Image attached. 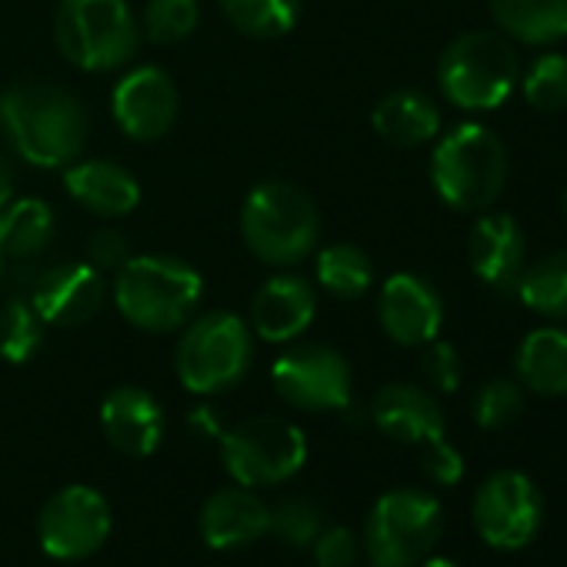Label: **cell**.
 Instances as JSON below:
<instances>
[{
    "label": "cell",
    "mask_w": 567,
    "mask_h": 567,
    "mask_svg": "<svg viewBox=\"0 0 567 567\" xmlns=\"http://www.w3.org/2000/svg\"><path fill=\"white\" fill-rule=\"evenodd\" d=\"M374 427L401 444H431L444 437L441 404L417 384H388L371 401Z\"/></svg>",
    "instance_id": "20"
},
{
    "label": "cell",
    "mask_w": 567,
    "mask_h": 567,
    "mask_svg": "<svg viewBox=\"0 0 567 567\" xmlns=\"http://www.w3.org/2000/svg\"><path fill=\"white\" fill-rule=\"evenodd\" d=\"M127 260H131V247H127V237L121 230L101 227L91 234V240H87V264L91 267H97L101 274H107V270L117 274Z\"/></svg>",
    "instance_id": "36"
},
{
    "label": "cell",
    "mask_w": 567,
    "mask_h": 567,
    "mask_svg": "<svg viewBox=\"0 0 567 567\" xmlns=\"http://www.w3.org/2000/svg\"><path fill=\"white\" fill-rule=\"evenodd\" d=\"M318 315V295L298 274L267 277L250 301V331L267 344L298 341Z\"/></svg>",
    "instance_id": "16"
},
{
    "label": "cell",
    "mask_w": 567,
    "mask_h": 567,
    "mask_svg": "<svg viewBox=\"0 0 567 567\" xmlns=\"http://www.w3.org/2000/svg\"><path fill=\"white\" fill-rule=\"evenodd\" d=\"M514 291L527 311L547 321H567V250L547 254L524 267Z\"/></svg>",
    "instance_id": "26"
},
{
    "label": "cell",
    "mask_w": 567,
    "mask_h": 567,
    "mask_svg": "<svg viewBox=\"0 0 567 567\" xmlns=\"http://www.w3.org/2000/svg\"><path fill=\"white\" fill-rule=\"evenodd\" d=\"M378 321L384 334L401 348H424L441 334L444 324V301L434 291V284L417 274H391L381 284L378 298Z\"/></svg>",
    "instance_id": "14"
},
{
    "label": "cell",
    "mask_w": 567,
    "mask_h": 567,
    "mask_svg": "<svg viewBox=\"0 0 567 567\" xmlns=\"http://www.w3.org/2000/svg\"><path fill=\"white\" fill-rule=\"evenodd\" d=\"M0 277H4V257H0Z\"/></svg>",
    "instance_id": "41"
},
{
    "label": "cell",
    "mask_w": 567,
    "mask_h": 567,
    "mask_svg": "<svg viewBox=\"0 0 567 567\" xmlns=\"http://www.w3.org/2000/svg\"><path fill=\"white\" fill-rule=\"evenodd\" d=\"M274 391L298 411H348L351 364L328 344H298L284 351L270 368Z\"/></svg>",
    "instance_id": "12"
},
{
    "label": "cell",
    "mask_w": 567,
    "mask_h": 567,
    "mask_svg": "<svg viewBox=\"0 0 567 567\" xmlns=\"http://www.w3.org/2000/svg\"><path fill=\"white\" fill-rule=\"evenodd\" d=\"M114 527V514L107 497L97 487L71 484L48 497L38 517V540L54 560H87L94 557Z\"/></svg>",
    "instance_id": "10"
},
{
    "label": "cell",
    "mask_w": 567,
    "mask_h": 567,
    "mask_svg": "<svg viewBox=\"0 0 567 567\" xmlns=\"http://www.w3.org/2000/svg\"><path fill=\"white\" fill-rule=\"evenodd\" d=\"M177 107L181 101L174 81L154 64L121 78V84L111 94V114L117 127L141 144L164 137L177 121Z\"/></svg>",
    "instance_id": "15"
},
{
    "label": "cell",
    "mask_w": 567,
    "mask_h": 567,
    "mask_svg": "<svg viewBox=\"0 0 567 567\" xmlns=\"http://www.w3.org/2000/svg\"><path fill=\"white\" fill-rule=\"evenodd\" d=\"M524 414V388L511 378H494L474 394V421L484 431H501Z\"/></svg>",
    "instance_id": "32"
},
{
    "label": "cell",
    "mask_w": 567,
    "mask_h": 567,
    "mask_svg": "<svg viewBox=\"0 0 567 567\" xmlns=\"http://www.w3.org/2000/svg\"><path fill=\"white\" fill-rule=\"evenodd\" d=\"M107 301V277L87 260H71L44 270L34 288L31 305L51 328H81L91 324Z\"/></svg>",
    "instance_id": "13"
},
{
    "label": "cell",
    "mask_w": 567,
    "mask_h": 567,
    "mask_svg": "<svg viewBox=\"0 0 567 567\" xmlns=\"http://www.w3.org/2000/svg\"><path fill=\"white\" fill-rule=\"evenodd\" d=\"M315 567H354L361 557V540L351 527H321V534L311 544Z\"/></svg>",
    "instance_id": "35"
},
{
    "label": "cell",
    "mask_w": 567,
    "mask_h": 567,
    "mask_svg": "<svg viewBox=\"0 0 567 567\" xmlns=\"http://www.w3.org/2000/svg\"><path fill=\"white\" fill-rule=\"evenodd\" d=\"M371 124L391 147H421L441 134V111L427 94L401 87L378 101Z\"/></svg>",
    "instance_id": "22"
},
{
    "label": "cell",
    "mask_w": 567,
    "mask_h": 567,
    "mask_svg": "<svg viewBox=\"0 0 567 567\" xmlns=\"http://www.w3.org/2000/svg\"><path fill=\"white\" fill-rule=\"evenodd\" d=\"M524 257L527 237L514 214L484 210V217L474 220L467 237V260L481 284H487L494 291H514L524 270Z\"/></svg>",
    "instance_id": "17"
},
{
    "label": "cell",
    "mask_w": 567,
    "mask_h": 567,
    "mask_svg": "<svg viewBox=\"0 0 567 567\" xmlns=\"http://www.w3.org/2000/svg\"><path fill=\"white\" fill-rule=\"evenodd\" d=\"M54 237V210L41 197H21L0 210V257L31 260Z\"/></svg>",
    "instance_id": "25"
},
{
    "label": "cell",
    "mask_w": 567,
    "mask_h": 567,
    "mask_svg": "<svg viewBox=\"0 0 567 567\" xmlns=\"http://www.w3.org/2000/svg\"><path fill=\"white\" fill-rule=\"evenodd\" d=\"M431 184L437 197L461 214H484L497 204L507 184V147L487 124L464 121L431 154Z\"/></svg>",
    "instance_id": "3"
},
{
    "label": "cell",
    "mask_w": 567,
    "mask_h": 567,
    "mask_svg": "<svg viewBox=\"0 0 567 567\" xmlns=\"http://www.w3.org/2000/svg\"><path fill=\"white\" fill-rule=\"evenodd\" d=\"M564 207H567V197H564Z\"/></svg>",
    "instance_id": "42"
},
{
    "label": "cell",
    "mask_w": 567,
    "mask_h": 567,
    "mask_svg": "<svg viewBox=\"0 0 567 567\" xmlns=\"http://www.w3.org/2000/svg\"><path fill=\"white\" fill-rule=\"evenodd\" d=\"M421 371L431 381V388L441 391V394H454L461 388V378H464V364H461L457 348L447 344V341H437V338L431 344H424Z\"/></svg>",
    "instance_id": "34"
},
{
    "label": "cell",
    "mask_w": 567,
    "mask_h": 567,
    "mask_svg": "<svg viewBox=\"0 0 567 567\" xmlns=\"http://www.w3.org/2000/svg\"><path fill=\"white\" fill-rule=\"evenodd\" d=\"M520 84L517 48L494 31L457 34L437 58V87L444 101L467 114H491Z\"/></svg>",
    "instance_id": "4"
},
{
    "label": "cell",
    "mask_w": 567,
    "mask_h": 567,
    "mask_svg": "<svg viewBox=\"0 0 567 567\" xmlns=\"http://www.w3.org/2000/svg\"><path fill=\"white\" fill-rule=\"evenodd\" d=\"M44 318L38 308L24 298H14L0 308V361L8 364H28L38 358L44 344Z\"/></svg>",
    "instance_id": "29"
},
{
    "label": "cell",
    "mask_w": 567,
    "mask_h": 567,
    "mask_svg": "<svg viewBox=\"0 0 567 567\" xmlns=\"http://www.w3.org/2000/svg\"><path fill=\"white\" fill-rule=\"evenodd\" d=\"M474 527L484 544L497 550H517L534 540L544 520V497L537 484L520 471H494L481 481L471 504Z\"/></svg>",
    "instance_id": "11"
},
{
    "label": "cell",
    "mask_w": 567,
    "mask_h": 567,
    "mask_svg": "<svg viewBox=\"0 0 567 567\" xmlns=\"http://www.w3.org/2000/svg\"><path fill=\"white\" fill-rule=\"evenodd\" d=\"M187 427H190L194 434H200V437H220V434H224L220 414H217L214 408H207V404H200V408H194V411L187 414Z\"/></svg>",
    "instance_id": "38"
},
{
    "label": "cell",
    "mask_w": 567,
    "mask_h": 567,
    "mask_svg": "<svg viewBox=\"0 0 567 567\" xmlns=\"http://www.w3.org/2000/svg\"><path fill=\"white\" fill-rule=\"evenodd\" d=\"M424 474L441 484V487H454L464 477V457L457 447H451L444 437L424 444Z\"/></svg>",
    "instance_id": "37"
},
{
    "label": "cell",
    "mask_w": 567,
    "mask_h": 567,
    "mask_svg": "<svg viewBox=\"0 0 567 567\" xmlns=\"http://www.w3.org/2000/svg\"><path fill=\"white\" fill-rule=\"evenodd\" d=\"M520 94L530 111L537 114H557L567 107V54L544 51L537 54L527 71L520 74Z\"/></svg>",
    "instance_id": "30"
},
{
    "label": "cell",
    "mask_w": 567,
    "mask_h": 567,
    "mask_svg": "<svg viewBox=\"0 0 567 567\" xmlns=\"http://www.w3.org/2000/svg\"><path fill=\"white\" fill-rule=\"evenodd\" d=\"M254 361L250 328L230 311H210L197 318L177 344L174 368L184 391L197 398L224 394L244 381Z\"/></svg>",
    "instance_id": "7"
},
{
    "label": "cell",
    "mask_w": 567,
    "mask_h": 567,
    "mask_svg": "<svg viewBox=\"0 0 567 567\" xmlns=\"http://www.w3.org/2000/svg\"><path fill=\"white\" fill-rule=\"evenodd\" d=\"M11 200H14V171L4 157H0V210H4Z\"/></svg>",
    "instance_id": "39"
},
{
    "label": "cell",
    "mask_w": 567,
    "mask_h": 567,
    "mask_svg": "<svg viewBox=\"0 0 567 567\" xmlns=\"http://www.w3.org/2000/svg\"><path fill=\"white\" fill-rule=\"evenodd\" d=\"M270 530V507L254 494V487H220L200 507V537L214 550H230L254 544Z\"/></svg>",
    "instance_id": "19"
},
{
    "label": "cell",
    "mask_w": 567,
    "mask_h": 567,
    "mask_svg": "<svg viewBox=\"0 0 567 567\" xmlns=\"http://www.w3.org/2000/svg\"><path fill=\"white\" fill-rule=\"evenodd\" d=\"M204 298V277L181 257L141 254L114 274V305L147 334L181 331Z\"/></svg>",
    "instance_id": "2"
},
{
    "label": "cell",
    "mask_w": 567,
    "mask_h": 567,
    "mask_svg": "<svg viewBox=\"0 0 567 567\" xmlns=\"http://www.w3.org/2000/svg\"><path fill=\"white\" fill-rule=\"evenodd\" d=\"M0 127L24 164L58 171L84 154L91 124L71 91L24 81L0 94Z\"/></svg>",
    "instance_id": "1"
},
{
    "label": "cell",
    "mask_w": 567,
    "mask_h": 567,
    "mask_svg": "<svg viewBox=\"0 0 567 567\" xmlns=\"http://www.w3.org/2000/svg\"><path fill=\"white\" fill-rule=\"evenodd\" d=\"M240 234L257 260L270 267H295L315 254L321 240V217L301 187L288 181H264L244 197Z\"/></svg>",
    "instance_id": "5"
},
{
    "label": "cell",
    "mask_w": 567,
    "mask_h": 567,
    "mask_svg": "<svg viewBox=\"0 0 567 567\" xmlns=\"http://www.w3.org/2000/svg\"><path fill=\"white\" fill-rule=\"evenodd\" d=\"M487 11L507 41L550 48L567 38V0H487Z\"/></svg>",
    "instance_id": "23"
},
{
    "label": "cell",
    "mask_w": 567,
    "mask_h": 567,
    "mask_svg": "<svg viewBox=\"0 0 567 567\" xmlns=\"http://www.w3.org/2000/svg\"><path fill=\"white\" fill-rule=\"evenodd\" d=\"M417 567H457L454 560H447V557H424Z\"/></svg>",
    "instance_id": "40"
},
{
    "label": "cell",
    "mask_w": 567,
    "mask_h": 567,
    "mask_svg": "<svg viewBox=\"0 0 567 567\" xmlns=\"http://www.w3.org/2000/svg\"><path fill=\"white\" fill-rule=\"evenodd\" d=\"M321 527H324L321 507L308 497H288L277 507H270V530L291 547H311Z\"/></svg>",
    "instance_id": "33"
},
{
    "label": "cell",
    "mask_w": 567,
    "mask_h": 567,
    "mask_svg": "<svg viewBox=\"0 0 567 567\" xmlns=\"http://www.w3.org/2000/svg\"><path fill=\"white\" fill-rule=\"evenodd\" d=\"M220 464L240 487H270L291 481L308 461V437L298 424L257 414L220 437Z\"/></svg>",
    "instance_id": "9"
},
{
    "label": "cell",
    "mask_w": 567,
    "mask_h": 567,
    "mask_svg": "<svg viewBox=\"0 0 567 567\" xmlns=\"http://www.w3.org/2000/svg\"><path fill=\"white\" fill-rule=\"evenodd\" d=\"M197 21H200L197 0H147L141 31L154 44H177L194 34Z\"/></svg>",
    "instance_id": "31"
},
{
    "label": "cell",
    "mask_w": 567,
    "mask_h": 567,
    "mask_svg": "<svg viewBox=\"0 0 567 567\" xmlns=\"http://www.w3.org/2000/svg\"><path fill=\"white\" fill-rule=\"evenodd\" d=\"M58 51L87 74H107L141 48V31L127 0H61L54 14Z\"/></svg>",
    "instance_id": "6"
},
{
    "label": "cell",
    "mask_w": 567,
    "mask_h": 567,
    "mask_svg": "<svg viewBox=\"0 0 567 567\" xmlns=\"http://www.w3.org/2000/svg\"><path fill=\"white\" fill-rule=\"evenodd\" d=\"M514 374H517V384L534 394L564 398L567 394V331L534 328L514 354Z\"/></svg>",
    "instance_id": "24"
},
{
    "label": "cell",
    "mask_w": 567,
    "mask_h": 567,
    "mask_svg": "<svg viewBox=\"0 0 567 567\" xmlns=\"http://www.w3.org/2000/svg\"><path fill=\"white\" fill-rule=\"evenodd\" d=\"M444 507L421 487L381 494L364 520V550L374 567H417L437 547Z\"/></svg>",
    "instance_id": "8"
},
{
    "label": "cell",
    "mask_w": 567,
    "mask_h": 567,
    "mask_svg": "<svg viewBox=\"0 0 567 567\" xmlns=\"http://www.w3.org/2000/svg\"><path fill=\"white\" fill-rule=\"evenodd\" d=\"M224 18L247 38H284L301 18V0H220Z\"/></svg>",
    "instance_id": "28"
},
{
    "label": "cell",
    "mask_w": 567,
    "mask_h": 567,
    "mask_svg": "<svg viewBox=\"0 0 567 567\" xmlns=\"http://www.w3.org/2000/svg\"><path fill=\"white\" fill-rule=\"evenodd\" d=\"M318 284L341 301H354L371 291L374 284V264L371 257L354 244H331L318 254Z\"/></svg>",
    "instance_id": "27"
},
{
    "label": "cell",
    "mask_w": 567,
    "mask_h": 567,
    "mask_svg": "<svg viewBox=\"0 0 567 567\" xmlns=\"http://www.w3.org/2000/svg\"><path fill=\"white\" fill-rule=\"evenodd\" d=\"M68 194L97 217H124L141 204L137 177L114 161H74L64 167Z\"/></svg>",
    "instance_id": "21"
},
{
    "label": "cell",
    "mask_w": 567,
    "mask_h": 567,
    "mask_svg": "<svg viewBox=\"0 0 567 567\" xmlns=\"http://www.w3.org/2000/svg\"><path fill=\"white\" fill-rule=\"evenodd\" d=\"M101 431L114 451L127 457H151L164 437V408L144 388H114L101 401Z\"/></svg>",
    "instance_id": "18"
}]
</instances>
